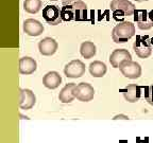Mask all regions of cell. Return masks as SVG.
Listing matches in <instances>:
<instances>
[{
  "instance_id": "ba28073f",
  "label": "cell",
  "mask_w": 153,
  "mask_h": 143,
  "mask_svg": "<svg viewBox=\"0 0 153 143\" xmlns=\"http://www.w3.org/2000/svg\"><path fill=\"white\" fill-rule=\"evenodd\" d=\"M36 103L35 94L30 89H19V107L20 109L29 110Z\"/></svg>"
},
{
  "instance_id": "7c38bea8",
  "label": "cell",
  "mask_w": 153,
  "mask_h": 143,
  "mask_svg": "<svg viewBox=\"0 0 153 143\" xmlns=\"http://www.w3.org/2000/svg\"><path fill=\"white\" fill-rule=\"evenodd\" d=\"M110 7L113 12L121 11L126 16L134 15V12H135V5L129 0H112Z\"/></svg>"
},
{
  "instance_id": "4316f807",
  "label": "cell",
  "mask_w": 153,
  "mask_h": 143,
  "mask_svg": "<svg viewBox=\"0 0 153 143\" xmlns=\"http://www.w3.org/2000/svg\"><path fill=\"white\" fill-rule=\"evenodd\" d=\"M151 45H152V47H153V37H151Z\"/></svg>"
},
{
  "instance_id": "44dd1931",
  "label": "cell",
  "mask_w": 153,
  "mask_h": 143,
  "mask_svg": "<svg viewBox=\"0 0 153 143\" xmlns=\"http://www.w3.org/2000/svg\"><path fill=\"white\" fill-rule=\"evenodd\" d=\"M61 17H62V20H64V21H71V20H74V13H72L69 9H67V7H61Z\"/></svg>"
},
{
  "instance_id": "2e32d148",
  "label": "cell",
  "mask_w": 153,
  "mask_h": 143,
  "mask_svg": "<svg viewBox=\"0 0 153 143\" xmlns=\"http://www.w3.org/2000/svg\"><path fill=\"white\" fill-rule=\"evenodd\" d=\"M62 83V77L56 71H50L43 77V84L48 89H56Z\"/></svg>"
},
{
  "instance_id": "5bb4252c",
  "label": "cell",
  "mask_w": 153,
  "mask_h": 143,
  "mask_svg": "<svg viewBox=\"0 0 153 143\" xmlns=\"http://www.w3.org/2000/svg\"><path fill=\"white\" fill-rule=\"evenodd\" d=\"M24 32L29 36H39L44 32V26L36 19H27L24 21Z\"/></svg>"
},
{
  "instance_id": "d6986e66",
  "label": "cell",
  "mask_w": 153,
  "mask_h": 143,
  "mask_svg": "<svg viewBox=\"0 0 153 143\" xmlns=\"http://www.w3.org/2000/svg\"><path fill=\"white\" fill-rule=\"evenodd\" d=\"M96 52H97V50H96V46L94 43H91V41L82 43L81 47H80V53L84 58H86V60L91 58L96 55Z\"/></svg>"
},
{
  "instance_id": "7402d4cb",
  "label": "cell",
  "mask_w": 153,
  "mask_h": 143,
  "mask_svg": "<svg viewBox=\"0 0 153 143\" xmlns=\"http://www.w3.org/2000/svg\"><path fill=\"white\" fill-rule=\"evenodd\" d=\"M145 89V99L150 105L153 106V85L143 87Z\"/></svg>"
},
{
  "instance_id": "277c9868",
  "label": "cell",
  "mask_w": 153,
  "mask_h": 143,
  "mask_svg": "<svg viewBox=\"0 0 153 143\" xmlns=\"http://www.w3.org/2000/svg\"><path fill=\"white\" fill-rule=\"evenodd\" d=\"M64 73L69 79H79L85 73V64L79 60H74L65 66Z\"/></svg>"
},
{
  "instance_id": "6da1fadb",
  "label": "cell",
  "mask_w": 153,
  "mask_h": 143,
  "mask_svg": "<svg viewBox=\"0 0 153 143\" xmlns=\"http://www.w3.org/2000/svg\"><path fill=\"white\" fill-rule=\"evenodd\" d=\"M135 35V26L130 21L119 22L113 29L112 38L116 43H124Z\"/></svg>"
},
{
  "instance_id": "ffe728a7",
  "label": "cell",
  "mask_w": 153,
  "mask_h": 143,
  "mask_svg": "<svg viewBox=\"0 0 153 143\" xmlns=\"http://www.w3.org/2000/svg\"><path fill=\"white\" fill-rule=\"evenodd\" d=\"M24 9L30 14H36L42 9V0H25Z\"/></svg>"
},
{
  "instance_id": "3957f363",
  "label": "cell",
  "mask_w": 153,
  "mask_h": 143,
  "mask_svg": "<svg viewBox=\"0 0 153 143\" xmlns=\"http://www.w3.org/2000/svg\"><path fill=\"white\" fill-rule=\"evenodd\" d=\"M133 49L136 55L140 58H148L152 53L151 38L148 35L136 36V41L133 45Z\"/></svg>"
},
{
  "instance_id": "e0dca14e",
  "label": "cell",
  "mask_w": 153,
  "mask_h": 143,
  "mask_svg": "<svg viewBox=\"0 0 153 143\" xmlns=\"http://www.w3.org/2000/svg\"><path fill=\"white\" fill-rule=\"evenodd\" d=\"M76 84L74 83H69L65 85L64 88L61 90L60 94H59V100L62 103H71L72 101L76 99L74 97V88H76Z\"/></svg>"
},
{
  "instance_id": "ac0fdd59",
  "label": "cell",
  "mask_w": 153,
  "mask_h": 143,
  "mask_svg": "<svg viewBox=\"0 0 153 143\" xmlns=\"http://www.w3.org/2000/svg\"><path fill=\"white\" fill-rule=\"evenodd\" d=\"M106 65L100 60H95L89 65V72L94 77H102L106 73Z\"/></svg>"
},
{
  "instance_id": "30bf717a",
  "label": "cell",
  "mask_w": 153,
  "mask_h": 143,
  "mask_svg": "<svg viewBox=\"0 0 153 143\" xmlns=\"http://www.w3.org/2000/svg\"><path fill=\"white\" fill-rule=\"evenodd\" d=\"M134 21L140 30H149L153 27V21L149 17V12L147 10H135Z\"/></svg>"
},
{
  "instance_id": "5b68a950",
  "label": "cell",
  "mask_w": 153,
  "mask_h": 143,
  "mask_svg": "<svg viewBox=\"0 0 153 143\" xmlns=\"http://www.w3.org/2000/svg\"><path fill=\"white\" fill-rule=\"evenodd\" d=\"M95 89L88 83H80L74 88V97L81 102H89L94 99Z\"/></svg>"
},
{
  "instance_id": "603a6c76",
  "label": "cell",
  "mask_w": 153,
  "mask_h": 143,
  "mask_svg": "<svg viewBox=\"0 0 153 143\" xmlns=\"http://www.w3.org/2000/svg\"><path fill=\"white\" fill-rule=\"evenodd\" d=\"M124 17H126V15H124V13H122L121 11H114V12H113V18H114L116 21L123 22Z\"/></svg>"
},
{
  "instance_id": "83f0119b",
  "label": "cell",
  "mask_w": 153,
  "mask_h": 143,
  "mask_svg": "<svg viewBox=\"0 0 153 143\" xmlns=\"http://www.w3.org/2000/svg\"><path fill=\"white\" fill-rule=\"evenodd\" d=\"M52 1H56V0H52Z\"/></svg>"
},
{
  "instance_id": "cb8c5ba5",
  "label": "cell",
  "mask_w": 153,
  "mask_h": 143,
  "mask_svg": "<svg viewBox=\"0 0 153 143\" xmlns=\"http://www.w3.org/2000/svg\"><path fill=\"white\" fill-rule=\"evenodd\" d=\"M113 119L114 120H118V119H129V118H128V116H124V114H119V116H116V117L115 118H113Z\"/></svg>"
},
{
  "instance_id": "d4e9b609",
  "label": "cell",
  "mask_w": 153,
  "mask_h": 143,
  "mask_svg": "<svg viewBox=\"0 0 153 143\" xmlns=\"http://www.w3.org/2000/svg\"><path fill=\"white\" fill-rule=\"evenodd\" d=\"M149 17H150V19L153 21V10L149 12Z\"/></svg>"
},
{
  "instance_id": "484cf974",
  "label": "cell",
  "mask_w": 153,
  "mask_h": 143,
  "mask_svg": "<svg viewBox=\"0 0 153 143\" xmlns=\"http://www.w3.org/2000/svg\"><path fill=\"white\" fill-rule=\"evenodd\" d=\"M136 1H138V2H143V1H148V0H136Z\"/></svg>"
},
{
  "instance_id": "4fadbf2b",
  "label": "cell",
  "mask_w": 153,
  "mask_h": 143,
  "mask_svg": "<svg viewBox=\"0 0 153 143\" xmlns=\"http://www.w3.org/2000/svg\"><path fill=\"white\" fill-rule=\"evenodd\" d=\"M141 89L143 87L140 86L136 85V84H131V85H128L126 88L121 89L120 92L123 93L124 99L129 103H136L138 102L141 97Z\"/></svg>"
},
{
  "instance_id": "52a82bcc",
  "label": "cell",
  "mask_w": 153,
  "mask_h": 143,
  "mask_svg": "<svg viewBox=\"0 0 153 143\" xmlns=\"http://www.w3.org/2000/svg\"><path fill=\"white\" fill-rule=\"evenodd\" d=\"M131 54L126 49H116V50L113 51L110 56V63L114 68H120L126 63L131 62Z\"/></svg>"
},
{
  "instance_id": "8fae6325",
  "label": "cell",
  "mask_w": 153,
  "mask_h": 143,
  "mask_svg": "<svg viewBox=\"0 0 153 143\" xmlns=\"http://www.w3.org/2000/svg\"><path fill=\"white\" fill-rule=\"evenodd\" d=\"M57 43L51 37H45L38 43V50L44 56H51L57 50Z\"/></svg>"
},
{
  "instance_id": "9a60e30c",
  "label": "cell",
  "mask_w": 153,
  "mask_h": 143,
  "mask_svg": "<svg viewBox=\"0 0 153 143\" xmlns=\"http://www.w3.org/2000/svg\"><path fill=\"white\" fill-rule=\"evenodd\" d=\"M37 69L35 60L30 56H24L19 60V72L24 75H30Z\"/></svg>"
},
{
  "instance_id": "8992f818",
  "label": "cell",
  "mask_w": 153,
  "mask_h": 143,
  "mask_svg": "<svg viewBox=\"0 0 153 143\" xmlns=\"http://www.w3.org/2000/svg\"><path fill=\"white\" fill-rule=\"evenodd\" d=\"M43 17L48 24L57 26L63 21L61 17V10L56 5H47L43 9Z\"/></svg>"
},
{
  "instance_id": "7a4b0ae2",
  "label": "cell",
  "mask_w": 153,
  "mask_h": 143,
  "mask_svg": "<svg viewBox=\"0 0 153 143\" xmlns=\"http://www.w3.org/2000/svg\"><path fill=\"white\" fill-rule=\"evenodd\" d=\"M62 7L69 9L74 13L76 21L87 20V7L83 0H62Z\"/></svg>"
},
{
  "instance_id": "9c48e42d",
  "label": "cell",
  "mask_w": 153,
  "mask_h": 143,
  "mask_svg": "<svg viewBox=\"0 0 153 143\" xmlns=\"http://www.w3.org/2000/svg\"><path fill=\"white\" fill-rule=\"evenodd\" d=\"M122 75L130 80H136L141 75V67L136 62H128L119 68Z\"/></svg>"
}]
</instances>
